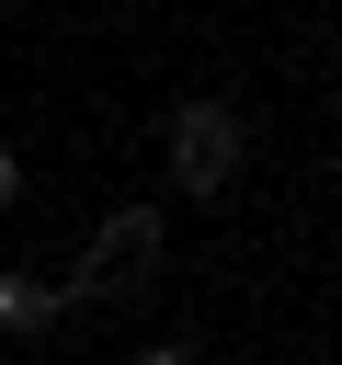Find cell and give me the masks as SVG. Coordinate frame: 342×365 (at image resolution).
<instances>
[{"mask_svg":"<svg viewBox=\"0 0 342 365\" xmlns=\"http://www.w3.org/2000/svg\"><path fill=\"white\" fill-rule=\"evenodd\" d=\"M160 148H171V194H228V171H239V114H228V103H171Z\"/></svg>","mask_w":342,"mask_h":365,"instance_id":"obj_1","label":"cell"},{"mask_svg":"<svg viewBox=\"0 0 342 365\" xmlns=\"http://www.w3.org/2000/svg\"><path fill=\"white\" fill-rule=\"evenodd\" d=\"M11 182H23V171H11V148H0V205H11Z\"/></svg>","mask_w":342,"mask_h":365,"instance_id":"obj_4","label":"cell"},{"mask_svg":"<svg viewBox=\"0 0 342 365\" xmlns=\"http://www.w3.org/2000/svg\"><path fill=\"white\" fill-rule=\"evenodd\" d=\"M0 319H11V331H46V319H57V285H34V274H0Z\"/></svg>","mask_w":342,"mask_h":365,"instance_id":"obj_3","label":"cell"},{"mask_svg":"<svg viewBox=\"0 0 342 365\" xmlns=\"http://www.w3.org/2000/svg\"><path fill=\"white\" fill-rule=\"evenodd\" d=\"M148 274H160V205H125V217L91 228V251H80L68 285H80V297H137Z\"/></svg>","mask_w":342,"mask_h":365,"instance_id":"obj_2","label":"cell"}]
</instances>
